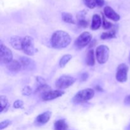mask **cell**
Returning <instances> with one entry per match:
<instances>
[{"label":"cell","mask_w":130,"mask_h":130,"mask_svg":"<svg viewBox=\"0 0 130 130\" xmlns=\"http://www.w3.org/2000/svg\"><path fill=\"white\" fill-rule=\"evenodd\" d=\"M72 38L67 32L63 30H57L52 35L51 44L53 48L62 49L68 46L71 43Z\"/></svg>","instance_id":"cell-1"},{"label":"cell","mask_w":130,"mask_h":130,"mask_svg":"<svg viewBox=\"0 0 130 130\" xmlns=\"http://www.w3.org/2000/svg\"><path fill=\"white\" fill-rule=\"evenodd\" d=\"M95 95V91L93 89L86 88L77 92L74 96L72 102L75 104H81L88 102L91 100Z\"/></svg>","instance_id":"cell-2"},{"label":"cell","mask_w":130,"mask_h":130,"mask_svg":"<svg viewBox=\"0 0 130 130\" xmlns=\"http://www.w3.org/2000/svg\"><path fill=\"white\" fill-rule=\"evenodd\" d=\"M92 41V35L89 32L85 31L81 33L74 42V45L77 49L81 50L86 47Z\"/></svg>","instance_id":"cell-3"},{"label":"cell","mask_w":130,"mask_h":130,"mask_svg":"<svg viewBox=\"0 0 130 130\" xmlns=\"http://www.w3.org/2000/svg\"><path fill=\"white\" fill-rule=\"evenodd\" d=\"M109 48L106 45H100L96 48L95 55L96 60L100 64H104L107 62L109 57Z\"/></svg>","instance_id":"cell-4"},{"label":"cell","mask_w":130,"mask_h":130,"mask_svg":"<svg viewBox=\"0 0 130 130\" xmlns=\"http://www.w3.org/2000/svg\"><path fill=\"white\" fill-rule=\"evenodd\" d=\"M76 81V79L69 75L60 76L55 82V87L58 90H63L69 88Z\"/></svg>","instance_id":"cell-5"},{"label":"cell","mask_w":130,"mask_h":130,"mask_svg":"<svg viewBox=\"0 0 130 130\" xmlns=\"http://www.w3.org/2000/svg\"><path fill=\"white\" fill-rule=\"evenodd\" d=\"M22 50L27 55L32 56L35 53L34 48V41L32 37L27 36L22 39Z\"/></svg>","instance_id":"cell-6"},{"label":"cell","mask_w":130,"mask_h":130,"mask_svg":"<svg viewBox=\"0 0 130 130\" xmlns=\"http://www.w3.org/2000/svg\"><path fill=\"white\" fill-rule=\"evenodd\" d=\"M0 60L1 63L8 64L13 60V53L10 48L1 43L0 44Z\"/></svg>","instance_id":"cell-7"},{"label":"cell","mask_w":130,"mask_h":130,"mask_svg":"<svg viewBox=\"0 0 130 130\" xmlns=\"http://www.w3.org/2000/svg\"><path fill=\"white\" fill-rule=\"evenodd\" d=\"M129 67L125 63H121L117 69L116 79L120 83H124L128 79V72Z\"/></svg>","instance_id":"cell-8"},{"label":"cell","mask_w":130,"mask_h":130,"mask_svg":"<svg viewBox=\"0 0 130 130\" xmlns=\"http://www.w3.org/2000/svg\"><path fill=\"white\" fill-rule=\"evenodd\" d=\"M64 93V91H62V90H50L49 91L43 93L40 96L41 97L42 100H44V101H49V100H54V99H57V98L60 97Z\"/></svg>","instance_id":"cell-9"},{"label":"cell","mask_w":130,"mask_h":130,"mask_svg":"<svg viewBox=\"0 0 130 130\" xmlns=\"http://www.w3.org/2000/svg\"><path fill=\"white\" fill-rule=\"evenodd\" d=\"M52 116V112L50 111H46L39 114L36 118L34 124L37 126H41L46 124L50 119Z\"/></svg>","instance_id":"cell-10"},{"label":"cell","mask_w":130,"mask_h":130,"mask_svg":"<svg viewBox=\"0 0 130 130\" xmlns=\"http://www.w3.org/2000/svg\"><path fill=\"white\" fill-rule=\"evenodd\" d=\"M20 62L24 70L32 71L36 68V63L33 60L27 57H20Z\"/></svg>","instance_id":"cell-11"},{"label":"cell","mask_w":130,"mask_h":130,"mask_svg":"<svg viewBox=\"0 0 130 130\" xmlns=\"http://www.w3.org/2000/svg\"><path fill=\"white\" fill-rule=\"evenodd\" d=\"M104 14H105V17L108 19L112 20L114 21H119L120 19V16L118 13H117L111 7L109 6H107L104 8Z\"/></svg>","instance_id":"cell-12"},{"label":"cell","mask_w":130,"mask_h":130,"mask_svg":"<svg viewBox=\"0 0 130 130\" xmlns=\"http://www.w3.org/2000/svg\"><path fill=\"white\" fill-rule=\"evenodd\" d=\"M22 39L23 38L15 36H13L10 38V43L14 49L17 50H22Z\"/></svg>","instance_id":"cell-13"},{"label":"cell","mask_w":130,"mask_h":130,"mask_svg":"<svg viewBox=\"0 0 130 130\" xmlns=\"http://www.w3.org/2000/svg\"><path fill=\"white\" fill-rule=\"evenodd\" d=\"M6 67L9 71L13 72H19L22 68L20 61L16 60H13L10 63L7 64Z\"/></svg>","instance_id":"cell-14"},{"label":"cell","mask_w":130,"mask_h":130,"mask_svg":"<svg viewBox=\"0 0 130 130\" xmlns=\"http://www.w3.org/2000/svg\"><path fill=\"white\" fill-rule=\"evenodd\" d=\"M102 19L100 16L98 14L93 15L92 18V22L91 25V29L93 30H98L101 27Z\"/></svg>","instance_id":"cell-15"},{"label":"cell","mask_w":130,"mask_h":130,"mask_svg":"<svg viewBox=\"0 0 130 130\" xmlns=\"http://www.w3.org/2000/svg\"><path fill=\"white\" fill-rule=\"evenodd\" d=\"M116 32H117V29L116 26L114 25V27L113 28H112L111 29L109 30L107 32H104L100 36V38L102 39H112V38H114L116 37Z\"/></svg>","instance_id":"cell-16"},{"label":"cell","mask_w":130,"mask_h":130,"mask_svg":"<svg viewBox=\"0 0 130 130\" xmlns=\"http://www.w3.org/2000/svg\"><path fill=\"white\" fill-rule=\"evenodd\" d=\"M69 126L65 119H59L55 122L54 130H67Z\"/></svg>","instance_id":"cell-17"},{"label":"cell","mask_w":130,"mask_h":130,"mask_svg":"<svg viewBox=\"0 0 130 130\" xmlns=\"http://www.w3.org/2000/svg\"><path fill=\"white\" fill-rule=\"evenodd\" d=\"M0 103H1V109H0V113H2L3 112H6L8 109L10 107L8 100L7 97L4 95L0 96Z\"/></svg>","instance_id":"cell-18"},{"label":"cell","mask_w":130,"mask_h":130,"mask_svg":"<svg viewBox=\"0 0 130 130\" xmlns=\"http://www.w3.org/2000/svg\"><path fill=\"white\" fill-rule=\"evenodd\" d=\"M86 63L89 66H93L95 63V55L93 50H90L86 57Z\"/></svg>","instance_id":"cell-19"},{"label":"cell","mask_w":130,"mask_h":130,"mask_svg":"<svg viewBox=\"0 0 130 130\" xmlns=\"http://www.w3.org/2000/svg\"><path fill=\"white\" fill-rule=\"evenodd\" d=\"M77 24L81 27L86 28L88 26V22L85 19V13H83V11H81L77 15Z\"/></svg>","instance_id":"cell-20"},{"label":"cell","mask_w":130,"mask_h":130,"mask_svg":"<svg viewBox=\"0 0 130 130\" xmlns=\"http://www.w3.org/2000/svg\"><path fill=\"white\" fill-rule=\"evenodd\" d=\"M62 19L63 22H65L66 23H68V24H76V21H75L73 16H72V14L69 13H67V12L62 13Z\"/></svg>","instance_id":"cell-21"},{"label":"cell","mask_w":130,"mask_h":130,"mask_svg":"<svg viewBox=\"0 0 130 130\" xmlns=\"http://www.w3.org/2000/svg\"><path fill=\"white\" fill-rule=\"evenodd\" d=\"M52 90L50 87L46 84H43V85H39L36 90H35V93H39V95H42L44 93Z\"/></svg>","instance_id":"cell-22"},{"label":"cell","mask_w":130,"mask_h":130,"mask_svg":"<svg viewBox=\"0 0 130 130\" xmlns=\"http://www.w3.org/2000/svg\"><path fill=\"white\" fill-rule=\"evenodd\" d=\"M72 56L70 54L64 55L63 57L61 58L59 62V66L60 67H64L67 63L72 59Z\"/></svg>","instance_id":"cell-23"},{"label":"cell","mask_w":130,"mask_h":130,"mask_svg":"<svg viewBox=\"0 0 130 130\" xmlns=\"http://www.w3.org/2000/svg\"><path fill=\"white\" fill-rule=\"evenodd\" d=\"M102 27L104 29H106V30H110L112 28H113L114 27V25L112 23L110 22L109 21L105 19L104 17H103V23H102Z\"/></svg>","instance_id":"cell-24"},{"label":"cell","mask_w":130,"mask_h":130,"mask_svg":"<svg viewBox=\"0 0 130 130\" xmlns=\"http://www.w3.org/2000/svg\"><path fill=\"white\" fill-rule=\"evenodd\" d=\"M83 1L85 5L90 9L94 8L96 6L95 0H83Z\"/></svg>","instance_id":"cell-25"},{"label":"cell","mask_w":130,"mask_h":130,"mask_svg":"<svg viewBox=\"0 0 130 130\" xmlns=\"http://www.w3.org/2000/svg\"><path fill=\"white\" fill-rule=\"evenodd\" d=\"M22 95L24 96H29L32 93V89L29 86H26L22 89Z\"/></svg>","instance_id":"cell-26"},{"label":"cell","mask_w":130,"mask_h":130,"mask_svg":"<svg viewBox=\"0 0 130 130\" xmlns=\"http://www.w3.org/2000/svg\"><path fill=\"white\" fill-rule=\"evenodd\" d=\"M10 124H11V121H10V120H8V119L3 121H2L0 123V129L2 130L5 129V128H7V127L9 125H10Z\"/></svg>","instance_id":"cell-27"},{"label":"cell","mask_w":130,"mask_h":130,"mask_svg":"<svg viewBox=\"0 0 130 130\" xmlns=\"http://www.w3.org/2000/svg\"><path fill=\"white\" fill-rule=\"evenodd\" d=\"M23 105H24V102L22 100H17L13 103V107L15 109H20L22 107Z\"/></svg>","instance_id":"cell-28"},{"label":"cell","mask_w":130,"mask_h":130,"mask_svg":"<svg viewBox=\"0 0 130 130\" xmlns=\"http://www.w3.org/2000/svg\"><path fill=\"white\" fill-rule=\"evenodd\" d=\"M88 74L87 72H84L81 75V77H80V79L82 81H85L88 78Z\"/></svg>","instance_id":"cell-29"},{"label":"cell","mask_w":130,"mask_h":130,"mask_svg":"<svg viewBox=\"0 0 130 130\" xmlns=\"http://www.w3.org/2000/svg\"><path fill=\"white\" fill-rule=\"evenodd\" d=\"M36 79L38 83H39V85H43V84H46L45 79L44 78H43L42 77H37Z\"/></svg>","instance_id":"cell-30"},{"label":"cell","mask_w":130,"mask_h":130,"mask_svg":"<svg viewBox=\"0 0 130 130\" xmlns=\"http://www.w3.org/2000/svg\"><path fill=\"white\" fill-rule=\"evenodd\" d=\"M95 3H96V6H99V7H102L104 6V3H105V1L104 0H95Z\"/></svg>","instance_id":"cell-31"},{"label":"cell","mask_w":130,"mask_h":130,"mask_svg":"<svg viewBox=\"0 0 130 130\" xmlns=\"http://www.w3.org/2000/svg\"><path fill=\"white\" fill-rule=\"evenodd\" d=\"M124 103L125 105H130V95L126 96L124 100Z\"/></svg>","instance_id":"cell-32"},{"label":"cell","mask_w":130,"mask_h":130,"mask_svg":"<svg viewBox=\"0 0 130 130\" xmlns=\"http://www.w3.org/2000/svg\"><path fill=\"white\" fill-rule=\"evenodd\" d=\"M95 44H96V40H95V39H93V40L91 41V43H90V46H89V48H91V47L94 46Z\"/></svg>","instance_id":"cell-33"},{"label":"cell","mask_w":130,"mask_h":130,"mask_svg":"<svg viewBox=\"0 0 130 130\" xmlns=\"http://www.w3.org/2000/svg\"><path fill=\"white\" fill-rule=\"evenodd\" d=\"M95 90H96V91H102V88L100 87V86H96L95 87Z\"/></svg>","instance_id":"cell-34"},{"label":"cell","mask_w":130,"mask_h":130,"mask_svg":"<svg viewBox=\"0 0 130 130\" xmlns=\"http://www.w3.org/2000/svg\"><path fill=\"white\" fill-rule=\"evenodd\" d=\"M126 130H130V124L128 126H127V128H126Z\"/></svg>","instance_id":"cell-35"},{"label":"cell","mask_w":130,"mask_h":130,"mask_svg":"<svg viewBox=\"0 0 130 130\" xmlns=\"http://www.w3.org/2000/svg\"><path fill=\"white\" fill-rule=\"evenodd\" d=\"M129 62L130 63V53H129Z\"/></svg>","instance_id":"cell-36"}]
</instances>
